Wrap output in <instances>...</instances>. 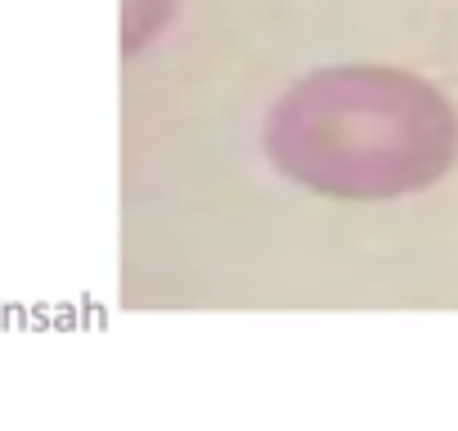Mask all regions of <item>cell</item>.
Returning <instances> with one entry per match:
<instances>
[{
    "label": "cell",
    "instance_id": "obj_1",
    "mask_svg": "<svg viewBox=\"0 0 458 431\" xmlns=\"http://www.w3.org/2000/svg\"><path fill=\"white\" fill-rule=\"evenodd\" d=\"M270 166L333 202H395L458 166V108L391 63H333L297 77L266 113Z\"/></svg>",
    "mask_w": 458,
    "mask_h": 431
},
{
    "label": "cell",
    "instance_id": "obj_2",
    "mask_svg": "<svg viewBox=\"0 0 458 431\" xmlns=\"http://www.w3.org/2000/svg\"><path fill=\"white\" fill-rule=\"evenodd\" d=\"M175 14V0H126L122 5V46L126 55H135L140 46H148Z\"/></svg>",
    "mask_w": 458,
    "mask_h": 431
}]
</instances>
